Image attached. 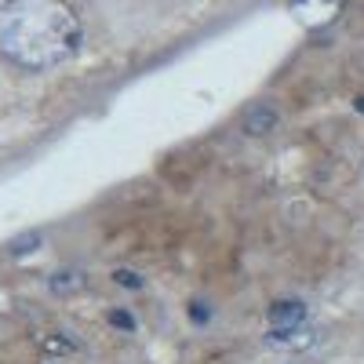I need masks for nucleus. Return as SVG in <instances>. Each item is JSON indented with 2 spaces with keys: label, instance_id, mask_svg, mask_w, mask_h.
Returning a JSON list of instances; mask_svg holds the SVG:
<instances>
[{
  "label": "nucleus",
  "instance_id": "39448f33",
  "mask_svg": "<svg viewBox=\"0 0 364 364\" xmlns=\"http://www.w3.org/2000/svg\"><path fill=\"white\" fill-rule=\"evenodd\" d=\"M245 124H248L252 135H266L273 124H277V113H273L269 106H252L248 117H245Z\"/></svg>",
  "mask_w": 364,
  "mask_h": 364
},
{
  "label": "nucleus",
  "instance_id": "6e6552de",
  "mask_svg": "<svg viewBox=\"0 0 364 364\" xmlns=\"http://www.w3.org/2000/svg\"><path fill=\"white\" fill-rule=\"evenodd\" d=\"M109 324H113V328H124V331H135V317L124 314V310H113V314H109Z\"/></svg>",
  "mask_w": 364,
  "mask_h": 364
},
{
  "label": "nucleus",
  "instance_id": "f257e3e1",
  "mask_svg": "<svg viewBox=\"0 0 364 364\" xmlns=\"http://www.w3.org/2000/svg\"><path fill=\"white\" fill-rule=\"evenodd\" d=\"M84 44L77 11L66 0H8L0 8V58L44 73L66 66Z\"/></svg>",
  "mask_w": 364,
  "mask_h": 364
},
{
  "label": "nucleus",
  "instance_id": "423d86ee",
  "mask_svg": "<svg viewBox=\"0 0 364 364\" xmlns=\"http://www.w3.org/2000/svg\"><path fill=\"white\" fill-rule=\"evenodd\" d=\"M51 288L55 291H77V288H84V277H80V273H55Z\"/></svg>",
  "mask_w": 364,
  "mask_h": 364
},
{
  "label": "nucleus",
  "instance_id": "1a4fd4ad",
  "mask_svg": "<svg viewBox=\"0 0 364 364\" xmlns=\"http://www.w3.org/2000/svg\"><path fill=\"white\" fill-rule=\"evenodd\" d=\"M190 317H193L197 324H204V321H208V306H204V302H193V310H190Z\"/></svg>",
  "mask_w": 364,
  "mask_h": 364
},
{
  "label": "nucleus",
  "instance_id": "7ed1b4c3",
  "mask_svg": "<svg viewBox=\"0 0 364 364\" xmlns=\"http://www.w3.org/2000/svg\"><path fill=\"white\" fill-rule=\"evenodd\" d=\"M269 346H277V350H306L314 343V328L310 324H295V328H269V336H266Z\"/></svg>",
  "mask_w": 364,
  "mask_h": 364
},
{
  "label": "nucleus",
  "instance_id": "f03ea898",
  "mask_svg": "<svg viewBox=\"0 0 364 364\" xmlns=\"http://www.w3.org/2000/svg\"><path fill=\"white\" fill-rule=\"evenodd\" d=\"M339 8H343V0H295V4H291L295 18L306 26V29L328 26L331 18L339 15Z\"/></svg>",
  "mask_w": 364,
  "mask_h": 364
},
{
  "label": "nucleus",
  "instance_id": "9d476101",
  "mask_svg": "<svg viewBox=\"0 0 364 364\" xmlns=\"http://www.w3.org/2000/svg\"><path fill=\"white\" fill-rule=\"evenodd\" d=\"M353 106H357V109H360V113H364V99H357V102H353Z\"/></svg>",
  "mask_w": 364,
  "mask_h": 364
},
{
  "label": "nucleus",
  "instance_id": "0eeeda50",
  "mask_svg": "<svg viewBox=\"0 0 364 364\" xmlns=\"http://www.w3.org/2000/svg\"><path fill=\"white\" fill-rule=\"evenodd\" d=\"M113 281H117V284H124V288H142V277H139V273H132V269H117V273H113Z\"/></svg>",
  "mask_w": 364,
  "mask_h": 364
},
{
  "label": "nucleus",
  "instance_id": "20e7f679",
  "mask_svg": "<svg viewBox=\"0 0 364 364\" xmlns=\"http://www.w3.org/2000/svg\"><path fill=\"white\" fill-rule=\"evenodd\" d=\"M306 324V306L302 302H277L269 306V328H295Z\"/></svg>",
  "mask_w": 364,
  "mask_h": 364
}]
</instances>
